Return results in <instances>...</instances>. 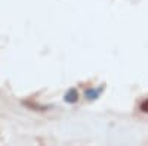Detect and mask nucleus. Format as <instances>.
Masks as SVG:
<instances>
[{
    "instance_id": "nucleus-2",
    "label": "nucleus",
    "mask_w": 148,
    "mask_h": 146,
    "mask_svg": "<svg viewBox=\"0 0 148 146\" xmlns=\"http://www.w3.org/2000/svg\"><path fill=\"white\" fill-rule=\"evenodd\" d=\"M98 94H99L98 90H88L86 92V96H88L89 99H95V97H98Z\"/></svg>"
},
{
    "instance_id": "nucleus-1",
    "label": "nucleus",
    "mask_w": 148,
    "mask_h": 146,
    "mask_svg": "<svg viewBox=\"0 0 148 146\" xmlns=\"http://www.w3.org/2000/svg\"><path fill=\"white\" fill-rule=\"evenodd\" d=\"M65 101H67L68 103H73V102H76V101H77V92L74 90V89L68 90V93L65 94Z\"/></svg>"
},
{
    "instance_id": "nucleus-3",
    "label": "nucleus",
    "mask_w": 148,
    "mask_h": 146,
    "mask_svg": "<svg viewBox=\"0 0 148 146\" xmlns=\"http://www.w3.org/2000/svg\"><path fill=\"white\" fill-rule=\"evenodd\" d=\"M141 109H142L144 112H148V99H147V101L141 105Z\"/></svg>"
}]
</instances>
